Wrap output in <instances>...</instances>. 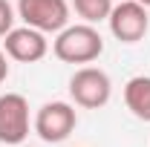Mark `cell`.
Masks as SVG:
<instances>
[{
    "instance_id": "1",
    "label": "cell",
    "mask_w": 150,
    "mask_h": 147,
    "mask_svg": "<svg viewBox=\"0 0 150 147\" xmlns=\"http://www.w3.org/2000/svg\"><path fill=\"white\" fill-rule=\"evenodd\" d=\"M52 52L64 64H93L104 52V37L93 23L64 26L52 40Z\"/></svg>"
},
{
    "instance_id": "3",
    "label": "cell",
    "mask_w": 150,
    "mask_h": 147,
    "mask_svg": "<svg viewBox=\"0 0 150 147\" xmlns=\"http://www.w3.org/2000/svg\"><path fill=\"white\" fill-rule=\"evenodd\" d=\"M18 18L38 32H61L69 26V3L67 0H18Z\"/></svg>"
},
{
    "instance_id": "7",
    "label": "cell",
    "mask_w": 150,
    "mask_h": 147,
    "mask_svg": "<svg viewBox=\"0 0 150 147\" xmlns=\"http://www.w3.org/2000/svg\"><path fill=\"white\" fill-rule=\"evenodd\" d=\"M3 52L12 61H18V64H38L49 52V40H46L43 32H38L32 26H18V29H12L6 35Z\"/></svg>"
},
{
    "instance_id": "11",
    "label": "cell",
    "mask_w": 150,
    "mask_h": 147,
    "mask_svg": "<svg viewBox=\"0 0 150 147\" xmlns=\"http://www.w3.org/2000/svg\"><path fill=\"white\" fill-rule=\"evenodd\" d=\"M6 52H3V49H0V84H3V81H6V78H9V61H6Z\"/></svg>"
},
{
    "instance_id": "12",
    "label": "cell",
    "mask_w": 150,
    "mask_h": 147,
    "mask_svg": "<svg viewBox=\"0 0 150 147\" xmlns=\"http://www.w3.org/2000/svg\"><path fill=\"white\" fill-rule=\"evenodd\" d=\"M139 3H144V6H147V9H150V0H139Z\"/></svg>"
},
{
    "instance_id": "8",
    "label": "cell",
    "mask_w": 150,
    "mask_h": 147,
    "mask_svg": "<svg viewBox=\"0 0 150 147\" xmlns=\"http://www.w3.org/2000/svg\"><path fill=\"white\" fill-rule=\"evenodd\" d=\"M124 104L139 121H150V75H136L124 84Z\"/></svg>"
},
{
    "instance_id": "2",
    "label": "cell",
    "mask_w": 150,
    "mask_h": 147,
    "mask_svg": "<svg viewBox=\"0 0 150 147\" xmlns=\"http://www.w3.org/2000/svg\"><path fill=\"white\" fill-rule=\"evenodd\" d=\"M69 95L84 110H101L112 95V81L98 66H81L69 78Z\"/></svg>"
},
{
    "instance_id": "9",
    "label": "cell",
    "mask_w": 150,
    "mask_h": 147,
    "mask_svg": "<svg viewBox=\"0 0 150 147\" xmlns=\"http://www.w3.org/2000/svg\"><path fill=\"white\" fill-rule=\"evenodd\" d=\"M75 15L84 20V23H101V20L110 18L112 12V0H72Z\"/></svg>"
},
{
    "instance_id": "4",
    "label": "cell",
    "mask_w": 150,
    "mask_h": 147,
    "mask_svg": "<svg viewBox=\"0 0 150 147\" xmlns=\"http://www.w3.org/2000/svg\"><path fill=\"white\" fill-rule=\"evenodd\" d=\"M75 124H78V112L72 104L67 101H46L40 110L35 112V133L46 141V144H58L64 139L72 136Z\"/></svg>"
},
{
    "instance_id": "6",
    "label": "cell",
    "mask_w": 150,
    "mask_h": 147,
    "mask_svg": "<svg viewBox=\"0 0 150 147\" xmlns=\"http://www.w3.org/2000/svg\"><path fill=\"white\" fill-rule=\"evenodd\" d=\"M29 136V101L20 92L0 95V144L18 147Z\"/></svg>"
},
{
    "instance_id": "5",
    "label": "cell",
    "mask_w": 150,
    "mask_h": 147,
    "mask_svg": "<svg viewBox=\"0 0 150 147\" xmlns=\"http://www.w3.org/2000/svg\"><path fill=\"white\" fill-rule=\"evenodd\" d=\"M107 23H110V32H112L115 40H121V43H139L150 29L147 6L139 3V0H121L118 6H112Z\"/></svg>"
},
{
    "instance_id": "10",
    "label": "cell",
    "mask_w": 150,
    "mask_h": 147,
    "mask_svg": "<svg viewBox=\"0 0 150 147\" xmlns=\"http://www.w3.org/2000/svg\"><path fill=\"white\" fill-rule=\"evenodd\" d=\"M15 29V9L9 0H0V37H6Z\"/></svg>"
}]
</instances>
